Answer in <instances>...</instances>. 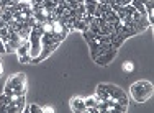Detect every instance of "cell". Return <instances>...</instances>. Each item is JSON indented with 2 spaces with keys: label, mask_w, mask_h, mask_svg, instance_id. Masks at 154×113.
Here are the masks:
<instances>
[{
  "label": "cell",
  "mask_w": 154,
  "mask_h": 113,
  "mask_svg": "<svg viewBox=\"0 0 154 113\" xmlns=\"http://www.w3.org/2000/svg\"><path fill=\"white\" fill-rule=\"evenodd\" d=\"M31 30H33L31 26H28L26 23H23V25H21V28H20V31H18V35H20V38L23 39V41H25V39H30Z\"/></svg>",
  "instance_id": "30bf717a"
},
{
  "label": "cell",
  "mask_w": 154,
  "mask_h": 113,
  "mask_svg": "<svg viewBox=\"0 0 154 113\" xmlns=\"http://www.w3.org/2000/svg\"><path fill=\"white\" fill-rule=\"evenodd\" d=\"M5 26H7V21L3 20L2 17H0V28H5Z\"/></svg>",
  "instance_id": "44dd1931"
},
{
  "label": "cell",
  "mask_w": 154,
  "mask_h": 113,
  "mask_svg": "<svg viewBox=\"0 0 154 113\" xmlns=\"http://www.w3.org/2000/svg\"><path fill=\"white\" fill-rule=\"evenodd\" d=\"M98 98H102L103 102H107L108 98H110V93H108V90H107V85L105 84H100V85L97 87V93H95Z\"/></svg>",
  "instance_id": "9c48e42d"
},
{
  "label": "cell",
  "mask_w": 154,
  "mask_h": 113,
  "mask_svg": "<svg viewBox=\"0 0 154 113\" xmlns=\"http://www.w3.org/2000/svg\"><path fill=\"white\" fill-rule=\"evenodd\" d=\"M71 108H72V111H79V113H85L87 111V107H85V103H84V98H80V97H75L74 100L71 102Z\"/></svg>",
  "instance_id": "5b68a950"
},
{
  "label": "cell",
  "mask_w": 154,
  "mask_h": 113,
  "mask_svg": "<svg viewBox=\"0 0 154 113\" xmlns=\"http://www.w3.org/2000/svg\"><path fill=\"white\" fill-rule=\"evenodd\" d=\"M0 74H2V64H0Z\"/></svg>",
  "instance_id": "d4e9b609"
},
{
  "label": "cell",
  "mask_w": 154,
  "mask_h": 113,
  "mask_svg": "<svg viewBox=\"0 0 154 113\" xmlns=\"http://www.w3.org/2000/svg\"><path fill=\"white\" fill-rule=\"evenodd\" d=\"M123 41H125V38L122 35H116V33H112V35H110V44H112V48L118 49L120 46L123 44Z\"/></svg>",
  "instance_id": "8992f818"
},
{
  "label": "cell",
  "mask_w": 154,
  "mask_h": 113,
  "mask_svg": "<svg viewBox=\"0 0 154 113\" xmlns=\"http://www.w3.org/2000/svg\"><path fill=\"white\" fill-rule=\"evenodd\" d=\"M115 3H120V5H128V3H131V0H115Z\"/></svg>",
  "instance_id": "ac0fdd59"
},
{
  "label": "cell",
  "mask_w": 154,
  "mask_h": 113,
  "mask_svg": "<svg viewBox=\"0 0 154 113\" xmlns=\"http://www.w3.org/2000/svg\"><path fill=\"white\" fill-rule=\"evenodd\" d=\"M97 0H85L84 2V5H85V13H89V15H94L95 10H97Z\"/></svg>",
  "instance_id": "8fae6325"
},
{
  "label": "cell",
  "mask_w": 154,
  "mask_h": 113,
  "mask_svg": "<svg viewBox=\"0 0 154 113\" xmlns=\"http://www.w3.org/2000/svg\"><path fill=\"white\" fill-rule=\"evenodd\" d=\"M123 69H125V71H126V72H131V71H133V69H134V64L131 63V61H126V63L123 64Z\"/></svg>",
  "instance_id": "e0dca14e"
},
{
  "label": "cell",
  "mask_w": 154,
  "mask_h": 113,
  "mask_svg": "<svg viewBox=\"0 0 154 113\" xmlns=\"http://www.w3.org/2000/svg\"><path fill=\"white\" fill-rule=\"evenodd\" d=\"M2 53H7V51H5V43H3L2 38H0V54Z\"/></svg>",
  "instance_id": "d6986e66"
},
{
  "label": "cell",
  "mask_w": 154,
  "mask_h": 113,
  "mask_svg": "<svg viewBox=\"0 0 154 113\" xmlns=\"http://www.w3.org/2000/svg\"><path fill=\"white\" fill-rule=\"evenodd\" d=\"M25 111L26 113H43V108L39 107V105H26V107H25Z\"/></svg>",
  "instance_id": "5bb4252c"
},
{
  "label": "cell",
  "mask_w": 154,
  "mask_h": 113,
  "mask_svg": "<svg viewBox=\"0 0 154 113\" xmlns=\"http://www.w3.org/2000/svg\"><path fill=\"white\" fill-rule=\"evenodd\" d=\"M7 7H8V5H7V0H0V8H2V10H5Z\"/></svg>",
  "instance_id": "ffe728a7"
},
{
  "label": "cell",
  "mask_w": 154,
  "mask_h": 113,
  "mask_svg": "<svg viewBox=\"0 0 154 113\" xmlns=\"http://www.w3.org/2000/svg\"><path fill=\"white\" fill-rule=\"evenodd\" d=\"M84 103H85V107H87V111L85 113H92V108L97 105V97H89V98H84Z\"/></svg>",
  "instance_id": "7c38bea8"
},
{
  "label": "cell",
  "mask_w": 154,
  "mask_h": 113,
  "mask_svg": "<svg viewBox=\"0 0 154 113\" xmlns=\"http://www.w3.org/2000/svg\"><path fill=\"white\" fill-rule=\"evenodd\" d=\"M82 35H84V38H85V41H87V43H92V41H94V36H95V35H94L92 31L85 30V31L82 33Z\"/></svg>",
  "instance_id": "2e32d148"
},
{
  "label": "cell",
  "mask_w": 154,
  "mask_h": 113,
  "mask_svg": "<svg viewBox=\"0 0 154 113\" xmlns=\"http://www.w3.org/2000/svg\"><path fill=\"white\" fill-rule=\"evenodd\" d=\"M67 33H69V30L64 26V25L61 23L59 20L57 21H53V35L56 36L59 41H62V39H66V36H67Z\"/></svg>",
  "instance_id": "7a4b0ae2"
},
{
  "label": "cell",
  "mask_w": 154,
  "mask_h": 113,
  "mask_svg": "<svg viewBox=\"0 0 154 113\" xmlns=\"http://www.w3.org/2000/svg\"><path fill=\"white\" fill-rule=\"evenodd\" d=\"M0 12H2V8H0Z\"/></svg>",
  "instance_id": "484cf974"
},
{
  "label": "cell",
  "mask_w": 154,
  "mask_h": 113,
  "mask_svg": "<svg viewBox=\"0 0 154 113\" xmlns=\"http://www.w3.org/2000/svg\"><path fill=\"white\" fill-rule=\"evenodd\" d=\"M10 103V98L5 95V93H2L0 95V111L2 113H5V110H7V105Z\"/></svg>",
  "instance_id": "4fadbf2b"
},
{
  "label": "cell",
  "mask_w": 154,
  "mask_h": 113,
  "mask_svg": "<svg viewBox=\"0 0 154 113\" xmlns=\"http://www.w3.org/2000/svg\"><path fill=\"white\" fill-rule=\"evenodd\" d=\"M53 111V108H43V113H51Z\"/></svg>",
  "instance_id": "7402d4cb"
},
{
  "label": "cell",
  "mask_w": 154,
  "mask_h": 113,
  "mask_svg": "<svg viewBox=\"0 0 154 113\" xmlns=\"http://www.w3.org/2000/svg\"><path fill=\"white\" fill-rule=\"evenodd\" d=\"M72 30H77V31L84 33L85 30H89V25H87V21L84 20V18H75L74 25H72Z\"/></svg>",
  "instance_id": "52a82bcc"
},
{
  "label": "cell",
  "mask_w": 154,
  "mask_h": 113,
  "mask_svg": "<svg viewBox=\"0 0 154 113\" xmlns=\"http://www.w3.org/2000/svg\"><path fill=\"white\" fill-rule=\"evenodd\" d=\"M18 2H30V0H18Z\"/></svg>",
  "instance_id": "cb8c5ba5"
},
{
  "label": "cell",
  "mask_w": 154,
  "mask_h": 113,
  "mask_svg": "<svg viewBox=\"0 0 154 113\" xmlns=\"http://www.w3.org/2000/svg\"><path fill=\"white\" fill-rule=\"evenodd\" d=\"M8 85H12V89H15V87L21 85V84H26V75L25 74H17V75H12V77H8V81H7Z\"/></svg>",
  "instance_id": "277c9868"
},
{
  "label": "cell",
  "mask_w": 154,
  "mask_h": 113,
  "mask_svg": "<svg viewBox=\"0 0 154 113\" xmlns=\"http://www.w3.org/2000/svg\"><path fill=\"white\" fill-rule=\"evenodd\" d=\"M18 61H20L21 64H31V63H33V59H31L30 54H25V56H18Z\"/></svg>",
  "instance_id": "9a60e30c"
},
{
  "label": "cell",
  "mask_w": 154,
  "mask_h": 113,
  "mask_svg": "<svg viewBox=\"0 0 154 113\" xmlns=\"http://www.w3.org/2000/svg\"><path fill=\"white\" fill-rule=\"evenodd\" d=\"M97 2H98V0H97Z\"/></svg>",
  "instance_id": "4316f807"
},
{
  "label": "cell",
  "mask_w": 154,
  "mask_h": 113,
  "mask_svg": "<svg viewBox=\"0 0 154 113\" xmlns=\"http://www.w3.org/2000/svg\"><path fill=\"white\" fill-rule=\"evenodd\" d=\"M151 95H152V84L149 81H138L131 85V97L138 103L146 102Z\"/></svg>",
  "instance_id": "6da1fadb"
},
{
  "label": "cell",
  "mask_w": 154,
  "mask_h": 113,
  "mask_svg": "<svg viewBox=\"0 0 154 113\" xmlns=\"http://www.w3.org/2000/svg\"><path fill=\"white\" fill-rule=\"evenodd\" d=\"M115 54H116V49H110L108 53H105V54H100V56L95 59V63H97L98 66H108L110 63L113 61V57H115Z\"/></svg>",
  "instance_id": "3957f363"
},
{
  "label": "cell",
  "mask_w": 154,
  "mask_h": 113,
  "mask_svg": "<svg viewBox=\"0 0 154 113\" xmlns=\"http://www.w3.org/2000/svg\"><path fill=\"white\" fill-rule=\"evenodd\" d=\"M75 2H77V3H84L85 0H75Z\"/></svg>",
  "instance_id": "603a6c76"
},
{
  "label": "cell",
  "mask_w": 154,
  "mask_h": 113,
  "mask_svg": "<svg viewBox=\"0 0 154 113\" xmlns=\"http://www.w3.org/2000/svg\"><path fill=\"white\" fill-rule=\"evenodd\" d=\"M30 48H31L30 39H25V41H21V44L17 48V54L18 56H25V54L30 53Z\"/></svg>",
  "instance_id": "ba28073f"
}]
</instances>
